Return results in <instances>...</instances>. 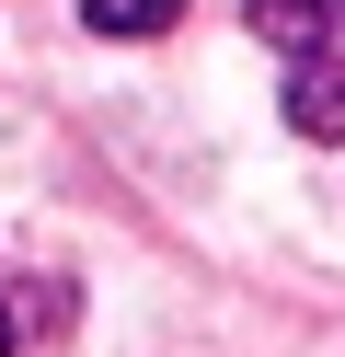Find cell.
I'll use <instances>...</instances> for the list:
<instances>
[{"instance_id":"1","label":"cell","mask_w":345,"mask_h":357,"mask_svg":"<svg viewBox=\"0 0 345 357\" xmlns=\"http://www.w3.org/2000/svg\"><path fill=\"white\" fill-rule=\"evenodd\" d=\"M288 127L299 139H345V70L311 58V47H299V70H288Z\"/></svg>"},{"instance_id":"2","label":"cell","mask_w":345,"mask_h":357,"mask_svg":"<svg viewBox=\"0 0 345 357\" xmlns=\"http://www.w3.org/2000/svg\"><path fill=\"white\" fill-rule=\"evenodd\" d=\"M334 24H345V0H253V35H276V47H322Z\"/></svg>"},{"instance_id":"3","label":"cell","mask_w":345,"mask_h":357,"mask_svg":"<svg viewBox=\"0 0 345 357\" xmlns=\"http://www.w3.org/2000/svg\"><path fill=\"white\" fill-rule=\"evenodd\" d=\"M81 24H92V35H173L184 0H81Z\"/></svg>"},{"instance_id":"4","label":"cell","mask_w":345,"mask_h":357,"mask_svg":"<svg viewBox=\"0 0 345 357\" xmlns=\"http://www.w3.org/2000/svg\"><path fill=\"white\" fill-rule=\"evenodd\" d=\"M0 357H12V311H0Z\"/></svg>"}]
</instances>
